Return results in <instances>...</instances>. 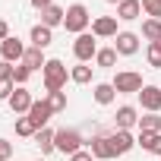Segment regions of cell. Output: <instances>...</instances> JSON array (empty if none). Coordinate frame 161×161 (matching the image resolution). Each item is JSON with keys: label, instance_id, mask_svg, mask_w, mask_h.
Segmentation results:
<instances>
[{"label": "cell", "instance_id": "cell-14", "mask_svg": "<svg viewBox=\"0 0 161 161\" xmlns=\"http://www.w3.org/2000/svg\"><path fill=\"white\" fill-rule=\"evenodd\" d=\"M89 152L95 155V161H111V158H117V155H114V145H111L108 136H92Z\"/></svg>", "mask_w": 161, "mask_h": 161}, {"label": "cell", "instance_id": "cell-36", "mask_svg": "<svg viewBox=\"0 0 161 161\" xmlns=\"http://www.w3.org/2000/svg\"><path fill=\"white\" fill-rule=\"evenodd\" d=\"M10 38V25H7V19H0V41H7Z\"/></svg>", "mask_w": 161, "mask_h": 161}, {"label": "cell", "instance_id": "cell-21", "mask_svg": "<svg viewBox=\"0 0 161 161\" xmlns=\"http://www.w3.org/2000/svg\"><path fill=\"white\" fill-rule=\"evenodd\" d=\"M92 95H95V101H98L101 108H108V104H114V98H117V89H114L111 82H98Z\"/></svg>", "mask_w": 161, "mask_h": 161}, {"label": "cell", "instance_id": "cell-1", "mask_svg": "<svg viewBox=\"0 0 161 161\" xmlns=\"http://www.w3.org/2000/svg\"><path fill=\"white\" fill-rule=\"evenodd\" d=\"M41 79H44V89H47V92H63L66 79H69V69H66L63 60L51 57V60L44 63V69H41Z\"/></svg>", "mask_w": 161, "mask_h": 161}, {"label": "cell", "instance_id": "cell-22", "mask_svg": "<svg viewBox=\"0 0 161 161\" xmlns=\"http://www.w3.org/2000/svg\"><path fill=\"white\" fill-rule=\"evenodd\" d=\"M92 69L95 66H89V63H76L73 69H69V79L76 86H86V82H92Z\"/></svg>", "mask_w": 161, "mask_h": 161}, {"label": "cell", "instance_id": "cell-27", "mask_svg": "<svg viewBox=\"0 0 161 161\" xmlns=\"http://www.w3.org/2000/svg\"><path fill=\"white\" fill-rule=\"evenodd\" d=\"M47 104L54 108V114L66 111V92H47Z\"/></svg>", "mask_w": 161, "mask_h": 161}, {"label": "cell", "instance_id": "cell-18", "mask_svg": "<svg viewBox=\"0 0 161 161\" xmlns=\"http://www.w3.org/2000/svg\"><path fill=\"white\" fill-rule=\"evenodd\" d=\"M51 41H54V29H47V25H41V22L32 25V47H41V51H44Z\"/></svg>", "mask_w": 161, "mask_h": 161}, {"label": "cell", "instance_id": "cell-29", "mask_svg": "<svg viewBox=\"0 0 161 161\" xmlns=\"http://www.w3.org/2000/svg\"><path fill=\"white\" fill-rule=\"evenodd\" d=\"M142 13L148 19H161V0H142Z\"/></svg>", "mask_w": 161, "mask_h": 161}, {"label": "cell", "instance_id": "cell-24", "mask_svg": "<svg viewBox=\"0 0 161 161\" xmlns=\"http://www.w3.org/2000/svg\"><path fill=\"white\" fill-rule=\"evenodd\" d=\"M117 57H120V54H117L114 47H98V54H95V63H98L101 69H111V66L117 63Z\"/></svg>", "mask_w": 161, "mask_h": 161}, {"label": "cell", "instance_id": "cell-20", "mask_svg": "<svg viewBox=\"0 0 161 161\" xmlns=\"http://www.w3.org/2000/svg\"><path fill=\"white\" fill-rule=\"evenodd\" d=\"M22 63L35 73V69H44V63H47V57H44V51L41 47H25V57H22Z\"/></svg>", "mask_w": 161, "mask_h": 161}, {"label": "cell", "instance_id": "cell-31", "mask_svg": "<svg viewBox=\"0 0 161 161\" xmlns=\"http://www.w3.org/2000/svg\"><path fill=\"white\" fill-rule=\"evenodd\" d=\"M13 92H16V82H13V79H0V101H10Z\"/></svg>", "mask_w": 161, "mask_h": 161}, {"label": "cell", "instance_id": "cell-28", "mask_svg": "<svg viewBox=\"0 0 161 161\" xmlns=\"http://www.w3.org/2000/svg\"><path fill=\"white\" fill-rule=\"evenodd\" d=\"M35 133H38V126H35L29 117H19V120H16V136H32V139H35Z\"/></svg>", "mask_w": 161, "mask_h": 161}, {"label": "cell", "instance_id": "cell-5", "mask_svg": "<svg viewBox=\"0 0 161 161\" xmlns=\"http://www.w3.org/2000/svg\"><path fill=\"white\" fill-rule=\"evenodd\" d=\"M73 54H76V60H79V63L95 60V54H98V41H95V35H92V32L76 35V41H73Z\"/></svg>", "mask_w": 161, "mask_h": 161}, {"label": "cell", "instance_id": "cell-7", "mask_svg": "<svg viewBox=\"0 0 161 161\" xmlns=\"http://www.w3.org/2000/svg\"><path fill=\"white\" fill-rule=\"evenodd\" d=\"M10 111L16 114V117H22V114H29L32 111V104H35V98H32V92L25 89V86H16V92L10 95Z\"/></svg>", "mask_w": 161, "mask_h": 161}, {"label": "cell", "instance_id": "cell-13", "mask_svg": "<svg viewBox=\"0 0 161 161\" xmlns=\"http://www.w3.org/2000/svg\"><path fill=\"white\" fill-rule=\"evenodd\" d=\"M133 126H139V111H136L133 104H123V108H117L114 130H133Z\"/></svg>", "mask_w": 161, "mask_h": 161}, {"label": "cell", "instance_id": "cell-30", "mask_svg": "<svg viewBox=\"0 0 161 161\" xmlns=\"http://www.w3.org/2000/svg\"><path fill=\"white\" fill-rule=\"evenodd\" d=\"M29 76H32V69H29L25 63H16V69H13V82H16V86H25Z\"/></svg>", "mask_w": 161, "mask_h": 161}, {"label": "cell", "instance_id": "cell-34", "mask_svg": "<svg viewBox=\"0 0 161 161\" xmlns=\"http://www.w3.org/2000/svg\"><path fill=\"white\" fill-rule=\"evenodd\" d=\"M69 161H95V155L82 148V152H76V155H69Z\"/></svg>", "mask_w": 161, "mask_h": 161}, {"label": "cell", "instance_id": "cell-9", "mask_svg": "<svg viewBox=\"0 0 161 161\" xmlns=\"http://www.w3.org/2000/svg\"><path fill=\"white\" fill-rule=\"evenodd\" d=\"M25 117H29L38 130H44V126H47V120L54 117V108L47 104V98H41V101H35V104H32V111H29Z\"/></svg>", "mask_w": 161, "mask_h": 161}, {"label": "cell", "instance_id": "cell-35", "mask_svg": "<svg viewBox=\"0 0 161 161\" xmlns=\"http://www.w3.org/2000/svg\"><path fill=\"white\" fill-rule=\"evenodd\" d=\"M29 3H32V7H35V10L41 13V10H47V7H54V0H29Z\"/></svg>", "mask_w": 161, "mask_h": 161}, {"label": "cell", "instance_id": "cell-15", "mask_svg": "<svg viewBox=\"0 0 161 161\" xmlns=\"http://www.w3.org/2000/svg\"><path fill=\"white\" fill-rule=\"evenodd\" d=\"M142 16V0H123V3H117V19L120 22H133Z\"/></svg>", "mask_w": 161, "mask_h": 161}, {"label": "cell", "instance_id": "cell-26", "mask_svg": "<svg viewBox=\"0 0 161 161\" xmlns=\"http://www.w3.org/2000/svg\"><path fill=\"white\" fill-rule=\"evenodd\" d=\"M145 60H148L152 69H161V41H155V44L145 47Z\"/></svg>", "mask_w": 161, "mask_h": 161}, {"label": "cell", "instance_id": "cell-2", "mask_svg": "<svg viewBox=\"0 0 161 161\" xmlns=\"http://www.w3.org/2000/svg\"><path fill=\"white\" fill-rule=\"evenodd\" d=\"M89 25H92V16H89V7H86V3H69V7H66V16H63V29H66V32L82 35Z\"/></svg>", "mask_w": 161, "mask_h": 161}, {"label": "cell", "instance_id": "cell-25", "mask_svg": "<svg viewBox=\"0 0 161 161\" xmlns=\"http://www.w3.org/2000/svg\"><path fill=\"white\" fill-rule=\"evenodd\" d=\"M139 130L142 133H161V117L158 114H142L139 117Z\"/></svg>", "mask_w": 161, "mask_h": 161}, {"label": "cell", "instance_id": "cell-23", "mask_svg": "<svg viewBox=\"0 0 161 161\" xmlns=\"http://www.w3.org/2000/svg\"><path fill=\"white\" fill-rule=\"evenodd\" d=\"M142 38H145L148 44L161 41V19H145V22H142Z\"/></svg>", "mask_w": 161, "mask_h": 161}, {"label": "cell", "instance_id": "cell-8", "mask_svg": "<svg viewBox=\"0 0 161 161\" xmlns=\"http://www.w3.org/2000/svg\"><path fill=\"white\" fill-rule=\"evenodd\" d=\"M22 57H25V44H22L16 35H10L7 41H0V60H7V63H22Z\"/></svg>", "mask_w": 161, "mask_h": 161}, {"label": "cell", "instance_id": "cell-10", "mask_svg": "<svg viewBox=\"0 0 161 161\" xmlns=\"http://www.w3.org/2000/svg\"><path fill=\"white\" fill-rule=\"evenodd\" d=\"M108 139H111V145H114V155H126V152L136 148V136H133L130 130H114Z\"/></svg>", "mask_w": 161, "mask_h": 161}, {"label": "cell", "instance_id": "cell-16", "mask_svg": "<svg viewBox=\"0 0 161 161\" xmlns=\"http://www.w3.org/2000/svg\"><path fill=\"white\" fill-rule=\"evenodd\" d=\"M136 145H142V152H152V155L161 158V133H142V130H139Z\"/></svg>", "mask_w": 161, "mask_h": 161}, {"label": "cell", "instance_id": "cell-6", "mask_svg": "<svg viewBox=\"0 0 161 161\" xmlns=\"http://www.w3.org/2000/svg\"><path fill=\"white\" fill-rule=\"evenodd\" d=\"M139 41H142V35H136V32H117L114 51L120 57H133V54H139Z\"/></svg>", "mask_w": 161, "mask_h": 161}, {"label": "cell", "instance_id": "cell-19", "mask_svg": "<svg viewBox=\"0 0 161 161\" xmlns=\"http://www.w3.org/2000/svg\"><path fill=\"white\" fill-rule=\"evenodd\" d=\"M54 133H57V130H51V126H44V130H38V133H35V145L41 148V155L57 152V145H54Z\"/></svg>", "mask_w": 161, "mask_h": 161}, {"label": "cell", "instance_id": "cell-32", "mask_svg": "<svg viewBox=\"0 0 161 161\" xmlns=\"http://www.w3.org/2000/svg\"><path fill=\"white\" fill-rule=\"evenodd\" d=\"M10 158H13V142L0 139V161H10Z\"/></svg>", "mask_w": 161, "mask_h": 161}, {"label": "cell", "instance_id": "cell-3", "mask_svg": "<svg viewBox=\"0 0 161 161\" xmlns=\"http://www.w3.org/2000/svg\"><path fill=\"white\" fill-rule=\"evenodd\" d=\"M54 145H57V152H63V155H76V152H82V133L79 130H57L54 133Z\"/></svg>", "mask_w": 161, "mask_h": 161}, {"label": "cell", "instance_id": "cell-17", "mask_svg": "<svg viewBox=\"0 0 161 161\" xmlns=\"http://www.w3.org/2000/svg\"><path fill=\"white\" fill-rule=\"evenodd\" d=\"M63 16H66V10L54 3V7L41 10V25H47V29H57V25H63Z\"/></svg>", "mask_w": 161, "mask_h": 161}, {"label": "cell", "instance_id": "cell-11", "mask_svg": "<svg viewBox=\"0 0 161 161\" xmlns=\"http://www.w3.org/2000/svg\"><path fill=\"white\" fill-rule=\"evenodd\" d=\"M139 101H142V111L145 114H158L161 111V89L158 86H142Z\"/></svg>", "mask_w": 161, "mask_h": 161}, {"label": "cell", "instance_id": "cell-33", "mask_svg": "<svg viewBox=\"0 0 161 161\" xmlns=\"http://www.w3.org/2000/svg\"><path fill=\"white\" fill-rule=\"evenodd\" d=\"M13 63H7V60H0V79H13Z\"/></svg>", "mask_w": 161, "mask_h": 161}, {"label": "cell", "instance_id": "cell-37", "mask_svg": "<svg viewBox=\"0 0 161 161\" xmlns=\"http://www.w3.org/2000/svg\"><path fill=\"white\" fill-rule=\"evenodd\" d=\"M108 3H123V0H108Z\"/></svg>", "mask_w": 161, "mask_h": 161}, {"label": "cell", "instance_id": "cell-4", "mask_svg": "<svg viewBox=\"0 0 161 161\" xmlns=\"http://www.w3.org/2000/svg\"><path fill=\"white\" fill-rule=\"evenodd\" d=\"M111 86L117 89V95H139L142 92V76L136 69H120Z\"/></svg>", "mask_w": 161, "mask_h": 161}, {"label": "cell", "instance_id": "cell-12", "mask_svg": "<svg viewBox=\"0 0 161 161\" xmlns=\"http://www.w3.org/2000/svg\"><path fill=\"white\" fill-rule=\"evenodd\" d=\"M92 35L95 38H117V16H98V19H92Z\"/></svg>", "mask_w": 161, "mask_h": 161}]
</instances>
